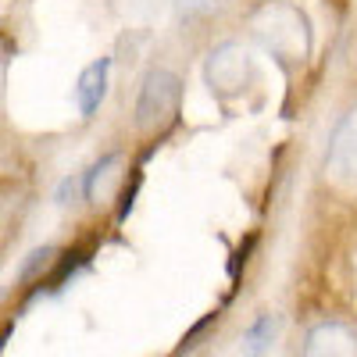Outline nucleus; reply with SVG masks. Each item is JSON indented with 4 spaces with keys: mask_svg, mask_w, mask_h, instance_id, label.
Masks as SVG:
<instances>
[{
    "mask_svg": "<svg viewBox=\"0 0 357 357\" xmlns=\"http://www.w3.org/2000/svg\"><path fill=\"white\" fill-rule=\"evenodd\" d=\"M304 357H357V333L347 325H321L311 333Z\"/></svg>",
    "mask_w": 357,
    "mask_h": 357,
    "instance_id": "1",
    "label": "nucleus"
},
{
    "mask_svg": "<svg viewBox=\"0 0 357 357\" xmlns=\"http://www.w3.org/2000/svg\"><path fill=\"white\" fill-rule=\"evenodd\" d=\"M107 72H111V61H107V57H100V61H93V65L79 75L75 97H79L82 118H89V114L100 107V100H104V93H107Z\"/></svg>",
    "mask_w": 357,
    "mask_h": 357,
    "instance_id": "2",
    "label": "nucleus"
}]
</instances>
